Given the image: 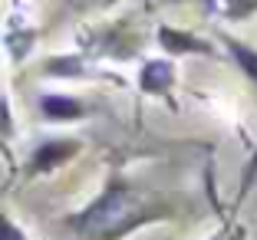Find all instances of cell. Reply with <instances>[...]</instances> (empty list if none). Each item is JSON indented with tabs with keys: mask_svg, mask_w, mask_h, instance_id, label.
Wrapping results in <instances>:
<instances>
[{
	"mask_svg": "<svg viewBox=\"0 0 257 240\" xmlns=\"http://www.w3.org/2000/svg\"><path fill=\"white\" fill-rule=\"evenodd\" d=\"M175 217H178V204L165 191L142 188L115 168L83 207L63 217V227L79 240H125L128 233L149 224Z\"/></svg>",
	"mask_w": 257,
	"mask_h": 240,
	"instance_id": "cell-1",
	"label": "cell"
},
{
	"mask_svg": "<svg viewBox=\"0 0 257 240\" xmlns=\"http://www.w3.org/2000/svg\"><path fill=\"white\" fill-rule=\"evenodd\" d=\"M79 50L89 53L92 60H139L142 37L132 27H83L79 33Z\"/></svg>",
	"mask_w": 257,
	"mask_h": 240,
	"instance_id": "cell-2",
	"label": "cell"
},
{
	"mask_svg": "<svg viewBox=\"0 0 257 240\" xmlns=\"http://www.w3.org/2000/svg\"><path fill=\"white\" fill-rule=\"evenodd\" d=\"M155 43L168 60H185V56H204V60H221L218 40L201 37L185 27H172V23H159L155 27Z\"/></svg>",
	"mask_w": 257,
	"mask_h": 240,
	"instance_id": "cell-3",
	"label": "cell"
},
{
	"mask_svg": "<svg viewBox=\"0 0 257 240\" xmlns=\"http://www.w3.org/2000/svg\"><path fill=\"white\" fill-rule=\"evenodd\" d=\"M83 155V142L69 135H56V138H43L37 148L27 158V168H23V178H46V174H56L76 161Z\"/></svg>",
	"mask_w": 257,
	"mask_h": 240,
	"instance_id": "cell-4",
	"label": "cell"
},
{
	"mask_svg": "<svg viewBox=\"0 0 257 240\" xmlns=\"http://www.w3.org/2000/svg\"><path fill=\"white\" fill-rule=\"evenodd\" d=\"M40 73L50 76V79H115V83H119V76L109 73L106 63L92 60L89 53H83V50L46 56V60L40 63Z\"/></svg>",
	"mask_w": 257,
	"mask_h": 240,
	"instance_id": "cell-5",
	"label": "cell"
},
{
	"mask_svg": "<svg viewBox=\"0 0 257 240\" xmlns=\"http://www.w3.org/2000/svg\"><path fill=\"white\" fill-rule=\"evenodd\" d=\"M136 83H139V92L145 99H162V102H168V109H178V102H175V86H178V66H175V60H168V56L142 60Z\"/></svg>",
	"mask_w": 257,
	"mask_h": 240,
	"instance_id": "cell-6",
	"label": "cell"
},
{
	"mask_svg": "<svg viewBox=\"0 0 257 240\" xmlns=\"http://www.w3.org/2000/svg\"><path fill=\"white\" fill-rule=\"evenodd\" d=\"M37 40H40V30L33 27V20L23 14L20 7H14L10 17H7V23H4V33H0V46L7 53L10 66H23V63L30 60Z\"/></svg>",
	"mask_w": 257,
	"mask_h": 240,
	"instance_id": "cell-7",
	"label": "cell"
},
{
	"mask_svg": "<svg viewBox=\"0 0 257 240\" xmlns=\"http://www.w3.org/2000/svg\"><path fill=\"white\" fill-rule=\"evenodd\" d=\"M37 112L50 125H73V122H86L92 115V109L86 99L69 96V92H40Z\"/></svg>",
	"mask_w": 257,
	"mask_h": 240,
	"instance_id": "cell-8",
	"label": "cell"
},
{
	"mask_svg": "<svg viewBox=\"0 0 257 240\" xmlns=\"http://www.w3.org/2000/svg\"><path fill=\"white\" fill-rule=\"evenodd\" d=\"M214 40H218V46L224 50L227 60L241 69L244 79L257 89V46L244 43L241 37H234V33H227V30H218V33H214Z\"/></svg>",
	"mask_w": 257,
	"mask_h": 240,
	"instance_id": "cell-9",
	"label": "cell"
},
{
	"mask_svg": "<svg viewBox=\"0 0 257 240\" xmlns=\"http://www.w3.org/2000/svg\"><path fill=\"white\" fill-rule=\"evenodd\" d=\"M201 10L221 23H244L257 17V0H201Z\"/></svg>",
	"mask_w": 257,
	"mask_h": 240,
	"instance_id": "cell-10",
	"label": "cell"
},
{
	"mask_svg": "<svg viewBox=\"0 0 257 240\" xmlns=\"http://www.w3.org/2000/svg\"><path fill=\"white\" fill-rule=\"evenodd\" d=\"M257 188V142H254V148H250V155H247V161H244V168H241V181H237V197H234V210L241 207L244 201H247V194Z\"/></svg>",
	"mask_w": 257,
	"mask_h": 240,
	"instance_id": "cell-11",
	"label": "cell"
},
{
	"mask_svg": "<svg viewBox=\"0 0 257 240\" xmlns=\"http://www.w3.org/2000/svg\"><path fill=\"white\" fill-rule=\"evenodd\" d=\"M0 240H33V237L23 230V227L17 224L14 217H10L7 210L0 207Z\"/></svg>",
	"mask_w": 257,
	"mask_h": 240,
	"instance_id": "cell-12",
	"label": "cell"
},
{
	"mask_svg": "<svg viewBox=\"0 0 257 240\" xmlns=\"http://www.w3.org/2000/svg\"><path fill=\"white\" fill-rule=\"evenodd\" d=\"M208 240H247V230H244L241 224H231V220H224V227H221L218 233H211Z\"/></svg>",
	"mask_w": 257,
	"mask_h": 240,
	"instance_id": "cell-13",
	"label": "cell"
},
{
	"mask_svg": "<svg viewBox=\"0 0 257 240\" xmlns=\"http://www.w3.org/2000/svg\"><path fill=\"white\" fill-rule=\"evenodd\" d=\"M0 132L4 135H10V102H7V96L0 92Z\"/></svg>",
	"mask_w": 257,
	"mask_h": 240,
	"instance_id": "cell-14",
	"label": "cell"
}]
</instances>
